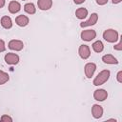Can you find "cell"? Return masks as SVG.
Wrapping results in <instances>:
<instances>
[{"mask_svg":"<svg viewBox=\"0 0 122 122\" xmlns=\"http://www.w3.org/2000/svg\"><path fill=\"white\" fill-rule=\"evenodd\" d=\"M20 9H21V5H20L18 2H16V1H11V2L9 4V10H10V12H11V13H16V12H18V11L20 10Z\"/></svg>","mask_w":122,"mask_h":122,"instance_id":"12","label":"cell"},{"mask_svg":"<svg viewBox=\"0 0 122 122\" xmlns=\"http://www.w3.org/2000/svg\"><path fill=\"white\" fill-rule=\"evenodd\" d=\"M5 61L10 64V65H14V64H17L18 61H19V56L15 53H7L5 55Z\"/></svg>","mask_w":122,"mask_h":122,"instance_id":"4","label":"cell"},{"mask_svg":"<svg viewBox=\"0 0 122 122\" xmlns=\"http://www.w3.org/2000/svg\"><path fill=\"white\" fill-rule=\"evenodd\" d=\"M121 45H122V42L120 41L117 45L114 46V49H115V50H118V51H121V50H122V46H121Z\"/></svg>","mask_w":122,"mask_h":122,"instance_id":"22","label":"cell"},{"mask_svg":"<svg viewBox=\"0 0 122 122\" xmlns=\"http://www.w3.org/2000/svg\"><path fill=\"white\" fill-rule=\"evenodd\" d=\"M5 49H6V47H5V43H4V41H3V40H1V39H0V52L4 51H5Z\"/></svg>","mask_w":122,"mask_h":122,"instance_id":"21","label":"cell"},{"mask_svg":"<svg viewBox=\"0 0 122 122\" xmlns=\"http://www.w3.org/2000/svg\"><path fill=\"white\" fill-rule=\"evenodd\" d=\"M97 19H98V15L97 13H92L90 17V19L86 22H82L80 23V27L84 28V27H88V26H92V25H94L96 22H97Z\"/></svg>","mask_w":122,"mask_h":122,"instance_id":"9","label":"cell"},{"mask_svg":"<svg viewBox=\"0 0 122 122\" xmlns=\"http://www.w3.org/2000/svg\"><path fill=\"white\" fill-rule=\"evenodd\" d=\"M92 115L94 118H100L103 114V109L100 105H93L92 106Z\"/></svg>","mask_w":122,"mask_h":122,"instance_id":"11","label":"cell"},{"mask_svg":"<svg viewBox=\"0 0 122 122\" xmlns=\"http://www.w3.org/2000/svg\"><path fill=\"white\" fill-rule=\"evenodd\" d=\"M103 38L108 42H115L118 39V32L114 30H107L103 32Z\"/></svg>","mask_w":122,"mask_h":122,"instance_id":"2","label":"cell"},{"mask_svg":"<svg viewBox=\"0 0 122 122\" xmlns=\"http://www.w3.org/2000/svg\"><path fill=\"white\" fill-rule=\"evenodd\" d=\"M78 52H79L80 57L83 58V59H87V58H89V57H90V54H91L90 49H89V47H88L87 45H81V46L79 47V51H78Z\"/></svg>","mask_w":122,"mask_h":122,"instance_id":"5","label":"cell"},{"mask_svg":"<svg viewBox=\"0 0 122 122\" xmlns=\"http://www.w3.org/2000/svg\"><path fill=\"white\" fill-rule=\"evenodd\" d=\"M121 75H122V71H119V72L117 73V80H118V82H122Z\"/></svg>","mask_w":122,"mask_h":122,"instance_id":"24","label":"cell"},{"mask_svg":"<svg viewBox=\"0 0 122 122\" xmlns=\"http://www.w3.org/2000/svg\"><path fill=\"white\" fill-rule=\"evenodd\" d=\"M95 69H96V66H95L94 63H88V64H86V66H85V73H86V76L88 78H91L93 75Z\"/></svg>","mask_w":122,"mask_h":122,"instance_id":"8","label":"cell"},{"mask_svg":"<svg viewBox=\"0 0 122 122\" xmlns=\"http://www.w3.org/2000/svg\"><path fill=\"white\" fill-rule=\"evenodd\" d=\"M38 4V8L42 10H49L51 5H52V1L51 0H38L37 2Z\"/></svg>","mask_w":122,"mask_h":122,"instance_id":"10","label":"cell"},{"mask_svg":"<svg viewBox=\"0 0 122 122\" xmlns=\"http://www.w3.org/2000/svg\"><path fill=\"white\" fill-rule=\"evenodd\" d=\"M75 15L78 19H84L88 15V10L85 8H79L75 11Z\"/></svg>","mask_w":122,"mask_h":122,"instance_id":"16","label":"cell"},{"mask_svg":"<svg viewBox=\"0 0 122 122\" xmlns=\"http://www.w3.org/2000/svg\"><path fill=\"white\" fill-rule=\"evenodd\" d=\"M92 49H93V51H95V52H101L102 51H103V49H104V46H103V43L101 42V41H96V42H94L93 44H92Z\"/></svg>","mask_w":122,"mask_h":122,"instance_id":"17","label":"cell"},{"mask_svg":"<svg viewBox=\"0 0 122 122\" xmlns=\"http://www.w3.org/2000/svg\"><path fill=\"white\" fill-rule=\"evenodd\" d=\"M1 25L5 29H10L12 27V22L11 19L9 16H4L1 18Z\"/></svg>","mask_w":122,"mask_h":122,"instance_id":"14","label":"cell"},{"mask_svg":"<svg viewBox=\"0 0 122 122\" xmlns=\"http://www.w3.org/2000/svg\"><path fill=\"white\" fill-rule=\"evenodd\" d=\"M109 77H110V71L108 70H104V71H100L98 73V75L95 77V79L93 80V84L95 86L102 85L109 79Z\"/></svg>","mask_w":122,"mask_h":122,"instance_id":"1","label":"cell"},{"mask_svg":"<svg viewBox=\"0 0 122 122\" xmlns=\"http://www.w3.org/2000/svg\"><path fill=\"white\" fill-rule=\"evenodd\" d=\"M108 2V0H96V3L98 5H105Z\"/></svg>","mask_w":122,"mask_h":122,"instance_id":"23","label":"cell"},{"mask_svg":"<svg viewBox=\"0 0 122 122\" xmlns=\"http://www.w3.org/2000/svg\"><path fill=\"white\" fill-rule=\"evenodd\" d=\"M15 22L17 23L18 26H20V27H25V26H27L28 23H29V18H28L27 16H25V15H19V16L16 17Z\"/></svg>","mask_w":122,"mask_h":122,"instance_id":"13","label":"cell"},{"mask_svg":"<svg viewBox=\"0 0 122 122\" xmlns=\"http://www.w3.org/2000/svg\"><path fill=\"white\" fill-rule=\"evenodd\" d=\"M5 5V0H0V8H2Z\"/></svg>","mask_w":122,"mask_h":122,"instance_id":"26","label":"cell"},{"mask_svg":"<svg viewBox=\"0 0 122 122\" xmlns=\"http://www.w3.org/2000/svg\"><path fill=\"white\" fill-rule=\"evenodd\" d=\"M107 96H108L107 92L105 90H102V89L96 90L94 92V93H93V97L97 101H103V100H105L107 98Z\"/></svg>","mask_w":122,"mask_h":122,"instance_id":"6","label":"cell"},{"mask_svg":"<svg viewBox=\"0 0 122 122\" xmlns=\"http://www.w3.org/2000/svg\"><path fill=\"white\" fill-rule=\"evenodd\" d=\"M24 47V44L20 40H11L9 43V48L14 51H21Z\"/></svg>","mask_w":122,"mask_h":122,"instance_id":"7","label":"cell"},{"mask_svg":"<svg viewBox=\"0 0 122 122\" xmlns=\"http://www.w3.org/2000/svg\"><path fill=\"white\" fill-rule=\"evenodd\" d=\"M9 80V75L8 73L4 72L3 71H0V85L5 84Z\"/></svg>","mask_w":122,"mask_h":122,"instance_id":"19","label":"cell"},{"mask_svg":"<svg viewBox=\"0 0 122 122\" xmlns=\"http://www.w3.org/2000/svg\"><path fill=\"white\" fill-rule=\"evenodd\" d=\"M96 36V32L93 30H87L81 32V38L85 41H92Z\"/></svg>","mask_w":122,"mask_h":122,"instance_id":"3","label":"cell"},{"mask_svg":"<svg viewBox=\"0 0 122 122\" xmlns=\"http://www.w3.org/2000/svg\"><path fill=\"white\" fill-rule=\"evenodd\" d=\"M24 10L27 13H30V14H33L35 12V8H34V5L32 3H28L24 6Z\"/></svg>","mask_w":122,"mask_h":122,"instance_id":"18","label":"cell"},{"mask_svg":"<svg viewBox=\"0 0 122 122\" xmlns=\"http://www.w3.org/2000/svg\"><path fill=\"white\" fill-rule=\"evenodd\" d=\"M1 121H10V122H11L12 119H11V117H10L8 115H3L1 117Z\"/></svg>","mask_w":122,"mask_h":122,"instance_id":"20","label":"cell"},{"mask_svg":"<svg viewBox=\"0 0 122 122\" xmlns=\"http://www.w3.org/2000/svg\"><path fill=\"white\" fill-rule=\"evenodd\" d=\"M73 1H74L75 4H81V3H83L85 0H73Z\"/></svg>","mask_w":122,"mask_h":122,"instance_id":"25","label":"cell"},{"mask_svg":"<svg viewBox=\"0 0 122 122\" xmlns=\"http://www.w3.org/2000/svg\"><path fill=\"white\" fill-rule=\"evenodd\" d=\"M121 0H112V3L113 4H117V3H119Z\"/></svg>","mask_w":122,"mask_h":122,"instance_id":"27","label":"cell"},{"mask_svg":"<svg viewBox=\"0 0 122 122\" xmlns=\"http://www.w3.org/2000/svg\"><path fill=\"white\" fill-rule=\"evenodd\" d=\"M102 60H103V62L106 63V64H117V63H118L117 59L114 58V57H113L112 55H111V54H106V55H104V56L102 57Z\"/></svg>","mask_w":122,"mask_h":122,"instance_id":"15","label":"cell"}]
</instances>
